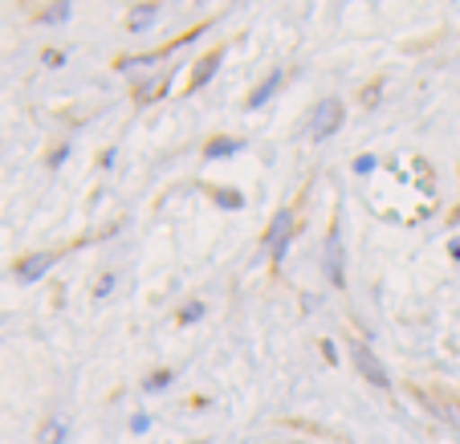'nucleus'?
<instances>
[{
	"instance_id": "f257e3e1",
	"label": "nucleus",
	"mask_w": 460,
	"mask_h": 444,
	"mask_svg": "<svg viewBox=\"0 0 460 444\" xmlns=\"http://www.w3.org/2000/svg\"><path fill=\"white\" fill-rule=\"evenodd\" d=\"M322 270H326V281L334 289H347V244H342V225L334 220L331 233H326V244H322Z\"/></svg>"
},
{
	"instance_id": "f03ea898",
	"label": "nucleus",
	"mask_w": 460,
	"mask_h": 444,
	"mask_svg": "<svg viewBox=\"0 0 460 444\" xmlns=\"http://www.w3.org/2000/svg\"><path fill=\"white\" fill-rule=\"evenodd\" d=\"M294 225H297V217H294V209H281L278 217L270 220V228H265V236H261V249L273 257V265H281L286 262V253H289V241H294Z\"/></svg>"
},
{
	"instance_id": "7ed1b4c3",
	"label": "nucleus",
	"mask_w": 460,
	"mask_h": 444,
	"mask_svg": "<svg viewBox=\"0 0 460 444\" xmlns=\"http://www.w3.org/2000/svg\"><path fill=\"white\" fill-rule=\"evenodd\" d=\"M350 363H355V371L363 375L371 387H379V392H391V371L383 367V359L375 355L367 342H358V339L350 342Z\"/></svg>"
},
{
	"instance_id": "20e7f679",
	"label": "nucleus",
	"mask_w": 460,
	"mask_h": 444,
	"mask_svg": "<svg viewBox=\"0 0 460 444\" xmlns=\"http://www.w3.org/2000/svg\"><path fill=\"white\" fill-rule=\"evenodd\" d=\"M342 119H347V106H342L339 98L318 102V111H314V119H310V139H331V135H339Z\"/></svg>"
},
{
	"instance_id": "39448f33",
	"label": "nucleus",
	"mask_w": 460,
	"mask_h": 444,
	"mask_svg": "<svg viewBox=\"0 0 460 444\" xmlns=\"http://www.w3.org/2000/svg\"><path fill=\"white\" fill-rule=\"evenodd\" d=\"M167 53H172V45H167V49H155V53H139V58H122V61H119V70L127 74V78L135 82V86H147V78H155L151 70H159V66H164Z\"/></svg>"
},
{
	"instance_id": "423d86ee",
	"label": "nucleus",
	"mask_w": 460,
	"mask_h": 444,
	"mask_svg": "<svg viewBox=\"0 0 460 444\" xmlns=\"http://www.w3.org/2000/svg\"><path fill=\"white\" fill-rule=\"evenodd\" d=\"M220 61H225V49H212V53H204V58L196 61V70H191V78H188V94H196V90L208 86L212 74L220 70Z\"/></svg>"
},
{
	"instance_id": "0eeeda50",
	"label": "nucleus",
	"mask_w": 460,
	"mask_h": 444,
	"mask_svg": "<svg viewBox=\"0 0 460 444\" xmlns=\"http://www.w3.org/2000/svg\"><path fill=\"white\" fill-rule=\"evenodd\" d=\"M281 82H286V70H273V74H265V82H261V86L252 90V94H249V102H244V106H249V111H261V106H265V102H270V98L281 90Z\"/></svg>"
},
{
	"instance_id": "6e6552de",
	"label": "nucleus",
	"mask_w": 460,
	"mask_h": 444,
	"mask_svg": "<svg viewBox=\"0 0 460 444\" xmlns=\"http://www.w3.org/2000/svg\"><path fill=\"white\" fill-rule=\"evenodd\" d=\"M53 262H58V253H37V257H25V262L17 265V278H21V281H37V278H45Z\"/></svg>"
},
{
	"instance_id": "1a4fd4ad",
	"label": "nucleus",
	"mask_w": 460,
	"mask_h": 444,
	"mask_svg": "<svg viewBox=\"0 0 460 444\" xmlns=\"http://www.w3.org/2000/svg\"><path fill=\"white\" fill-rule=\"evenodd\" d=\"M155 21H159V4H139V9H130L127 29H130V33H147Z\"/></svg>"
},
{
	"instance_id": "9d476101",
	"label": "nucleus",
	"mask_w": 460,
	"mask_h": 444,
	"mask_svg": "<svg viewBox=\"0 0 460 444\" xmlns=\"http://www.w3.org/2000/svg\"><path fill=\"white\" fill-rule=\"evenodd\" d=\"M241 147H244V139H212L208 147H204V155H208V159H225V155H236Z\"/></svg>"
},
{
	"instance_id": "9b49d317",
	"label": "nucleus",
	"mask_w": 460,
	"mask_h": 444,
	"mask_svg": "<svg viewBox=\"0 0 460 444\" xmlns=\"http://www.w3.org/2000/svg\"><path fill=\"white\" fill-rule=\"evenodd\" d=\"M66 432H70V428H66V420H49V424H45V432H41V444H66Z\"/></svg>"
},
{
	"instance_id": "f8f14e48",
	"label": "nucleus",
	"mask_w": 460,
	"mask_h": 444,
	"mask_svg": "<svg viewBox=\"0 0 460 444\" xmlns=\"http://www.w3.org/2000/svg\"><path fill=\"white\" fill-rule=\"evenodd\" d=\"M114 286H119V278H114V273H102V278L94 281V302H106V297L114 294Z\"/></svg>"
},
{
	"instance_id": "ddd939ff",
	"label": "nucleus",
	"mask_w": 460,
	"mask_h": 444,
	"mask_svg": "<svg viewBox=\"0 0 460 444\" xmlns=\"http://www.w3.org/2000/svg\"><path fill=\"white\" fill-rule=\"evenodd\" d=\"M167 384H172V371H155V375L143 379V392H164Z\"/></svg>"
},
{
	"instance_id": "4468645a",
	"label": "nucleus",
	"mask_w": 460,
	"mask_h": 444,
	"mask_svg": "<svg viewBox=\"0 0 460 444\" xmlns=\"http://www.w3.org/2000/svg\"><path fill=\"white\" fill-rule=\"evenodd\" d=\"M220 209H244V196L241 192H217Z\"/></svg>"
},
{
	"instance_id": "2eb2a0df",
	"label": "nucleus",
	"mask_w": 460,
	"mask_h": 444,
	"mask_svg": "<svg viewBox=\"0 0 460 444\" xmlns=\"http://www.w3.org/2000/svg\"><path fill=\"white\" fill-rule=\"evenodd\" d=\"M41 21H49V25H58V21H70V4H53V9L45 13Z\"/></svg>"
},
{
	"instance_id": "dca6fc26",
	"label": "nucleus",
	"mask_w": 460,
	"mask_h": 444,
	"mask_svg": "<svg viewBox=\"0 0 460 444\" xmlns=\"http://www.w3.org/2000/svg\"><path fill=\"white\" fill-rule=\"evenodd\" d=\"M196 318H204V306H200V302H191V306H183V314H180V323H196Z\"/></svg>"
},
{
	"instance_id": "f3484780",
	"label": "nucleus",
	"mask_w": 460,
	"mask_h": 444,
	"mask_svg": "<svg viewBox=\"0 0 460 444\" xmlns=\"http://www.w3.org/2000/svg\"><path fill=\"white\" fill-rule=\"evenodd\" d=\"M147 428H151V416H147V412H139V416H130V432H147Z\"/></svg>"
},
{
	"instance_id": "a211bd4d",
	"label": "nucleus",
	"mask_w": 460,
	"mask_h": 444,
	"mask_svg": "<svg viewBox=\"0 0 460 444\" xmlns=\"http://www.w3.org/2000/svg\"><path fill=\"white\" fill-rule=\"evenodd\" d=\"M66 159H70V143H61V147L53 151V155H49V167H61Z\"/></svg>"
},
{
	"instance_id": "6ab92c4d",
	"label": "nucleus",
	"mask_w": 460,
	"mask_h": 444,
	"mask_svg": "<svg viewBox=\"0 0 460 444\" xmlns=\"http://www.w3.org/2000/svg\"><path fill=\"white\" fill-rule=\"evenodd\" d=\"M371 167H375V155H358L355 159V172H371Z\"/></svg>"
},
{
	"instance_id": "aec40b11",
	"label": "nucleus",
	"mask_w": 460,
	"mask_h": 444,
	"mask_svg": "<svg viewBox=\"0 0 460 444\" xmlns=\"http://www.w3.org/2000/svg\"><path fill=\"white\" fill-rule=\"evenodd\" d=\"M322 355L331 359V363H339V351H334V342H322Z\"/></svg>"
},
{
	"instance_id": "412c9836",
	"label": "nucleus",
	"mask_w": 460,
	"mask_h": 444,
	"mask_svg": "<svg viewBox=\"0 0 460 444\" xmlns=\"http://www.w3.org/2000/svg\"><path fill=\"white\" fill-rule=\"evenodd\" d=\"M61 61H66V58H61L58 49H49V53H45V66H61Z\"/></svg>"
},
{
	"instance_id": "4be33fe9",
	"label": "nucleus",
	"mask_w": 460,
	"mask_h": 444,
	"mask_svg": "<svg viewBox=\"0 0 460 444\" xmlns=\"http://www.w3.org/2000/svg\"><path fill=\"white\" fill-rule=\"evenodd\" d=\"M452 257H456V262H460V241H456V244H452Z\"/></svg>"
},
{
	"instance_id": "5701e85b",
	"label": "nucleus",
	"mask_w": 460,
	"mask_h": 444,
	"mask_svg": "<svg viewBox=\"0 0 460 444\" xmlns=\"http://www.w3.org/2000/svg\"><path fill=\"white\" fill-rule=\"evenodd\" d=\"M281 444H289V440H281Z\"/></svg>"
},
{
	"instance_id": "b1692460",
	"label": "nucleus",
	"mask_w": 460,
	"mask_h": 444,
	"mask_svg": "<svg viewBox=\"0 0 460 444\" xmlns=\"http://www.w3.org/2000/svg\"><path fill=\"white\" fill-rule=\"evenodd\" d=\"M456 416H460V408H456Z\"/></svg>"
}]
</instances>
